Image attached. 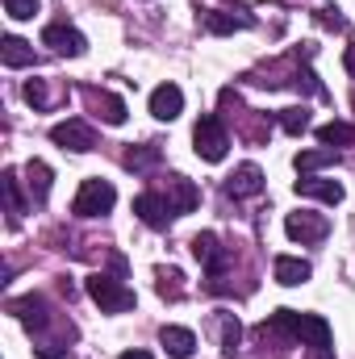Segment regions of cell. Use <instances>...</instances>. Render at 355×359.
<instances>
[{
  "label": "cell",
  "instance_id": "ffe728a7",
  "mask_svg": "<svg viewBox=\"0 0 355 359\" xmlns=\"http://www.w3.org/2000/svg\"><path fill=\"white\" fill-rule=\"evenodd\" d=\"M25 176H29L34 201H46V196H51V168H46L42 159H29V163H25Z\"/></svg>",
  "mask_w": 355,
  "mask_h": 359
},
{
  "label": "cell",
  "instance_id": "603a6c76",
  "mask_svg": "<svg viewBox=\"0 0 355 359\" xmlns=\"http://www.w3.org/2000/svg\"><path fill=\"white\" fill-rule=\"evenodd\" d=\"M0 188H4L8 213H25V196H21V180H17V172H4V176H0Z\"/></svg>",
  "mask_w": 355,
  "mask_h": 359
},
{
  "label": "cell",
  "instance_id": "f546056e",
  "mask_svg": "<svg viewBox=\"0 0 355 359\" xmlns=\"http://www.w3.org/2000/svg\"><path fill=\"white\" fill-rule=\"evenodd\" d=\"M121 359H151V351H126Z\"/></svg>",
  "mask_w": 355,
  "mask_h": 359
},
{
  "label": "cell",
  "instance_id": "8992f818",
  "mask_svg": "<svg viewBox=\"0 0 355 359\" xmlns=\"http://www.w3.org/2000/svg\"><path fill=\"white\" fill-rule=\"evenodd\" d=\"M42 46H51L55 55H67V59H80L84 50H88V38L80 34V29H72V25H46L42 29Z\"/></svg>",
  "mask_w": 355,
  "mask_h": 359
},
{
  "label": "cell",
  "instance_id": "2e32d148",
  "mask_svg": "<svg viewBox=\"0 0 355 359\" xmlns=\"http://www.w3.org/2000/svg\"><path fill=\"white\" fill-rule=\"evenodd\" d=\"M0 59H4V67H34V46L8 34V38L0 42Z\"/></svg>",
  "mask_w": 355,
  "mask_h": 359
},
{
  "label": "cell",
  "instance_id": "8fae6325",
  "mask_svg": "<svg viewBox=\"0 0 355 359\" xmlns=\"http://www.w3.org/2000/svg\"><path fill=\"white\" fill-rule=\"evenodd\" d=\"M297 192H301V196H314V201H322V205H339V201L347 196L339 180H314V176L297 180Z\"/></svg>",
  "mask_w": 355,
  "mask_h": 359
},
{
  "label": "cell",
  "instance_id": "f1b7e54d",
  "mask_svg": "<svg viewBox=\"0 0 355 359\" xmlns=\"http://www.w3.org/2000/svg\"><path fill=\"white\" fill-rule=\"evenodd\" d=\"M343 67H347V76H355V46L343 50Z\"/></svg>",
  "mask_w": 355,
  "mask_h": 359
},
{
  "label": "cell",
  "instance_id": "ba28073f",
  "mask_svg": "<svg viewBox=\"0 0 355 359\" xmlns=\"http://www.w3.org/2000/svg\"><path fill=\"white\" fill-rule=\"evenodd\" d=\"M134 213L151 226V230H163L176 213H172V205H168V196H159V192H138L134 196Z\"/></svg>",
  "mask_w": 355,
  "mask_h": 359
},
{
  "label": "cell",
  "instance_id": "5b68a950",
  "mask_svg": "<svg viewBox=\"0 0 355 359\" xmlns=\"http://www.w3.org/2000/svg\"><path fill=\"white\" fill-rule=\"evenodd\" d=\"M51 142L63 147V151H92L96 147V130H92L84 117H72V121H59L51 130Z\"/></svg>",
  "mask_w": 355,
  "mask_h": 359
},
{
  "label": "cell",
  "instance_id": "9c48e42d",
  "mask_svg": "<svg viewBox=\"0 0 355 359\" xmlns=\"http://www.w3.org/2000/svg\"><path fill=\"white\" fill-rule=\"evenodd\" d=\"M168 205H172V213H192L196 205H201V192H196V184L192 180H184V176H168Z\"/></svg>",
  "mask_w": 355,
  "mask_h": 359
},
{
  "label": "cell",
  "instance_id": "4316f807",
  "mask_svg": "<svg viewBox=\"0 0 355 359\" xmlns=\"http://www.w3.org/2000/svg\"><path fill=\"white\" fill-rule=\"evenodd\" d=\"M4 8H8V17H17V21H29V17L38 13V0H4Z\"/></svg>",
  "mask_w": 355,
  "mask_h": 359
},
{
  "label": "cell",
  "instance_id": "d4e9b609",
  "mask_svg": "<svg viewBox=\"0 0 355 359\" xmlns=\"http://www.w3.org/2000/svg\"><path fill=\"white\" fill-rule=\"evenodd\" d=\"M280 126H284V134H305V130H309L305 104H301V109H280Z\"/></svg>",
  "mask_w": 355,
  "mask_h": 359
},
{
  "label": "cell",
  "instance_id": "7c38bea8",
  "mask_svg": "<svg viewBox=\"0 0 355 359\" xmlns=\"http://www.w3.org/2000/svg\"><path fill=\"white\" fill-rule=\"evenodd\" d=\"M159 343H163V351L172 359H192V351H196V334L184 330V326H163L159 330Z\"/></svg>",
  "mask_w": 355,
  "mask_h": 359
},
{
  "label": "cell",
  "instance_id": "7402d4cb",
  "mask_svg": "<svg viewBox=\"0 0 355 359\" xmlns=\"http://www.w3.org/2000/svg\"><path fill=\"white\" fill-rule=\"evenodd\" d=\"M318 142H322V147H330V151H335V147H351L355 130L347 126V121H330V126H322V130H318Z\"/></svg>",
  "mask_w": 355,
  "mask_h": 359
},
{
  "label": "cell",
  "instance_id": "5bb4252c",
  "mask_svg": "<svg viewBox=\"0 0 355 359\" xmlns=\"http://www.w3.org/2000/svg\"><path fill=\"white\" fill-rule=\"evenodd\" d=\"M8 309H13L29 330H42V326H46V301H42V297H21V301H13Z\"/></svg>",
  "mask_w": 355,
  "mask_h": 359
},
{
  "label": "cell",
  "instance_id": "83f0119b",
  "mask_svg": "<svg viewBox=\"0 0 355 359\" xmlns=\"http://www.w3.org/2000/svg\"><path fill=\"white\" fill-rule=\"evenodd\" d=\"M25 100H29L34 109H46V100H51V96H46V84H42V80H29V84H25Z\"/></svg>",
  "mask_w": 355,
  "mask_h": 359
},
{
  "label": "cell",
  "instance_id": "ac0fdd59",
  "mask_svg": "<svg viewBox=\"0 0 355 359\" xmlns=\"http://www.w3.org/2000/svg\"><path fill=\"white\" fill-rule=\"evenodd\" d=\"M276 280L288 284V288H293V284H305V280H309V264H305V259H293V255H280V259H276Z\"/></svg>",
  "mask_w": 355,
  "mask_h": 359
},
{
  "label": "cell",
  "instance_id": "484cf974",
  "mask_svg": "<svg viewBox=\"0 0 355 359\" xmlns=\"http://www.w3.org/2000/svg\"><path fill=\"white\" fill-rule=\"evenodd\" d=\"M239 339H243V326H239L234 313H226V318H222V351L230 355V351L239 347Z\"/></svg>",
  "mask_w": 355,
  "mask_h": 359
},
{
  "label": "cell",
  "instance_id": "30bf717a",
  "mask_svg": "<svg viewBox=\"0 0 355 359\" xmlns=\"http://www.w3.org/2000/svg\"><path fill=\"white\" fill-rule=\"evenodd\" d=\"M180 109H184V92L176 84H159V88L151 92V113L159 117V121H176Z\"/></svg>",
  "mask_w": 355,
  "mask_h": 359
},
{
  "label": "cell",
  "instance_id": "52a82bcc",
  "mask_svg": "<svg viewBox=\"0 0 355 359\" xmlns=\"http://www.w3.org/2000/svg\"><path fill=\"white\" fill-rule=\"evenodd\" d=\"M284 234L293 243H322L330 234V222L322 213H288L284 217Z\"/></svg>",
  "mask_w": 355,
  "mask_h": 359
},
{
  "label": "cell",
  "instance_id": "cb8c5ba5",
  "mask_svg": "<svg viewBox=\"0 0 355 359\" xmlns=\"http://www.w3.org/2000/svg\"><path fill=\"white\" fill-rule=\"evenodd\" d=\"M155 163H159V147H134V151H126V168L130 172H147Z\"/></svg>",
  "mask_w": 355,
  "mask_h": 359
},
{
  "label": "cell",
  "instance_id": "7a4b0ae2",
  "mask_svg": "<svg viewBox=\"0 0 355 359\" xmlns=\"http://www.w3.org/2000/svg\"><path fill=\"white\" fill-rule=\"evenodd\" d=\"M192 142H196V155H201L205 163H222L226 151H230V134H226V126L217 121V113H201V117H196Z\"/></svg>",
  "mask_w": 355,
  "mask_h": 359
},
{
  "label": "cell",
  "instance_id": "6da1fadb",
  "mask_svg": "<svg viewBox=\"0 0 355 359\" xmlns=\"http://www.w3.org/2000/svg\"><path fill=\"white\" fill-rule=\"evenodd\" d=\"M264 330H284L301 343H309L314 359H335L330 351V326L318 318V313H297V309H276L272 318L264 322Z\"/></svg>",
  "mask_w": 355,
  "mask_h": 359
},
{
  "label": "cell",
  "instance_id": "d6986e66",
  "mask_svg": "<svg viewBox=\"0 0 355 359\" xmlns=\"http://www.w3.org/2000/svg\"><path fill=\"white\" fill-rule=\"evenodd\" d=\"M247 25H251V17H234V13H222V8L205 13V29L209 34H234V29H247Z\"/></svg>",
  "mask_w": 355,
  "mask_h": 359
},
{
  "label": "cell",
  "instance_id": "4fadbf2b",
  "mask_svg": "<svg viewBox=\"0 0 355 359\" xmlns=\"http://www.w3.org/2000/svg\"><path fill=\"white\" fill-rule=\"evenodd\" d=\"M260 188H264V172H260L255 163H243L234 176L226 180V192H230V196H255Z\"/></svg>",
  "mask_w": 355,
  "mask_h": 359
},
{
  "label": "cell",
  "instance_id": "3957f363",
  "mask_svg": "<svg viewBox=\"0 0 355 359\" xmlns=\"http://www.w3.org/2000/svg\"><path fill=\"white\" fill-rule=\"evenodd\" d=\"M113 205H117V188L109 180H84L80 192H76V201H72V213L76 217H100Z\"/></svg>",
  "mask_w": 355,
  "mask_h": 359
},
{
  "label": "cell",
  "instance_id": "9a60e30c",
  "mask_svg": "<svg viewBox=\"0 0 355 359\" xmlns=\"http://www.w3.org/2000/svg\"><path fill=\"white\" fill-rule=\"evenodd\" d=\"M88 100L109 126H121V121H126V100H121V96H113V92H88Z\"/></svg>",
  "mask_w": 355,
  "mask_h": 359
},
{
  "label": "cell",
  "instance_id": "e0dca14e",
  "mask_svg": "<svg viewBox=\"0 0 355 359\" xmlns=\"http://www.w3.org/2000/svg\"><path fill=\"white\" fill-rule=\"evenodd\" d=\"M192 255L205 264L209 271H217L222 268V247H217V234H196L192 238Z\"/></svg>",
  "mask_w": 355,
  "mask_h": 359
},
{
  "label": "cell",
  "instance_id": "277c9868",
  "mask_svg": "<svg viewBox=\"0 0 355 359\" xmlns=\"http://www.w3.org/2000/svg\"><path fill=\"white\" fill-rule=\"evenodd\" d=\"M88 297L100 305V313H126V309H134V292L121 284V280H113V276H88Z\"/></svg>",
  "mask_w": 355,
  "mask_h": 359
},
{
  "label": "cell",
  "instance_id": "44dd1931",
  "mask_svg": "<svg viewBox=\"0 0 355 359\" xmlns=\"http://www.w3.org/2000/svg\"><path fill=\"white\" fill-rule=\"evenodd\" d=\"M330 163H339V155H335L330 147H318V151H301V155H297V172H301V176H309V172H318V168H330Z\"/></svg>",
  "mask_w": 355,
  "mask_h": 359
}]
</instances>
